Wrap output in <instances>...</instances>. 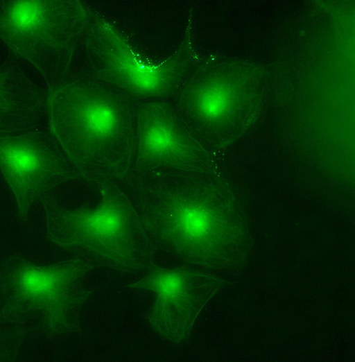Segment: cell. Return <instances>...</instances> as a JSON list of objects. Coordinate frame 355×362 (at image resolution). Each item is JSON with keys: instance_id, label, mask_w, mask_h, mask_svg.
Segmentation results:
<instances>
[{"instance_id": "obj_1", "label": "cell", "mask_w": 355, "mask_h": 362, "mask_svg": "<svg viewBox=\"0 0 355 362\" xmlns=\"http://www.w3.org/2000/svg\"><path fill=\"white\" fill-rule=\"evenodd\" d=\"M69 256L0 250V325L26 341H53L75 325L80 273Z\"/></svg>"}, {"instance_id": "obj_2", "label": "cell", "mask_w": 355, "mask_h": 362, "mask_svg": "<svg viewBox=\"0 0 355 362\" xmlns=\"http://www.w3.org/2000/svg\"><path fill=\"white\" fill-rule=\"evenodd\" d=\"M77 175L44 122L0 132V187L30 244L44 204Z\"/></svg>"}, {"instance_id": "obj_3", "label": "cell", "mask_w": 355, "mask_h": 362, "mask_svg": "<svg viewBox=\"0 0 355 362\" xmlns=\"http://www.w3.org/2000/svg\"><path fill=\"white\" fill-rule=\"evenodd\" d=\"M67 188L48 200L39 213L37 234L46 252L68 256L89 245L101 250L119 247L128 232L122 200L102 190L98 200L89 206L73 200Z\"/></svg>"}, {"instance_id": "obj_4", "label": "cell", "mask_w": 355, "mask_h": 362, "mask_svg": "<svg viewBox=\"0 0 355 362\" xmlns=\"http://www.w3.org/2000/svg\"><path fill=\"white\" fill-rule=\"evenodd\" d=\"M46 87L24 66L0 60V132L44 122Z\"/></svg>"}, {"instance_id": "obj_5", "label": "cell", "mask_w": 355, "mask_h": 362, "mask_svg": "<svg viewBox=\"0 0 355 362\" xmlns=\"http://www.w3.org/2000/svg\"><path fill=\"white\" fill-rule=\"evenodd\" d=\"M158 214L166 236L182 250L205 240L212 227L208 209L183 187L159 191Z\"/></svg>"}, {"instance_id": "obj_6", "label": "cell", "mask_w": 355, "mask_h": 362, "mask_svg": "<svg viewBox=\"0 0 355 362\" xmlns=\"http://www.w3.org/2000/svg\"><path fill=\"white\" fill-rule=\"evenodd\" d=\"M146 156L153 164L173 169L183 164V142L174 127L164 119L147 123L141 134Z\"/></svg>"}, {"instance_id": "obj_7", "label": "cell", "mask_w": 355, "mask_h": 362, "mask_svg": "<svg viewBox=\"0 0 355 362\" xmlns=\"http://www.w3.org/2000/svg\"><path fill=\"white\" fill-rule=\"evenodd\" d=\"M230 103V94L223 87L211 86L200 93L196 105L197 111L202 117L214 119L225 113Z\"/></svg>"}, {"instance_id": "obj_8", "label": "cell", "mask_w": 355, "mask_h": 362, "mask_svg": "<svg viewBox=\"0 0 355 362\" xmlns=\"http://www.w3.org/2000/svg\"><path fill=\"white\" fill-rule=\"evenodd\" d=\"M26 342L21 337L0 325V362L24 361Z\"/></svg>"}, {"instance_id": "obj_9", "label": "cell", "mask_w": 355, "mask_h": 362, "mask_svg": "<svg viewBox=\"0 0 355 362\" xmlns=\"http://www.w3.org/2000/svg\"><path fill=\"white\" fill-rule=\"evenodd\" d=\"M153 290L164 301H175L180 298L184 290L183 277L173 271L158 275L153 283Z\"/></svg>"}]
</instances>
